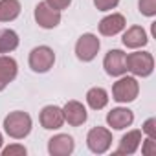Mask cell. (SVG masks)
Wrapping results in <instances>:
<instances>
[{"instance_id": "4", "label": "cell", "mask_w": 156, "mask_h": 156, "mask_svg": "<svg viewBox=\"0 0 156 156\" xmlns=\"http://www.w3.org/2000/svg\"><path fill=\"white\" fill-rule=\"evenodd\" d=\"M55 62V53L50 46H37L30 51V68L37 73H46Z\"/></svg>"}, {"instance_id": "1", "label": "cell", "mask_w": 156, "mask_h": 156, "mask_svg": "<svg viewBox=\"0 0 156 156\" xmlns=\"http://www.w3.org/2000/svg\"><path fill=\"white\" fill-rule=\"evenodd\" d=\"M4 130L8 132V136L15 138V140H22L31 132V118L28 112L22 110H15L9 112L4 119Z\"/></svg>"}, {"instance_id": "24", "label": "cell", "mask_w": 156, "mask_h": 156, "mask_svg": "<svg viewBox=\"0 0 156 156\" xmlns=\"http://www.w3.org/2000/svg\"><path fill=\"white\" fill-rule=\"evenodd\" d=\"M141 152H143L145 156L156 154V141H154L152 138H147V140L143 141V145H141Z\"/></svg>"}, {"instance_id": "11", "label": "cell", "mask_w": 156, "mask_h": 156, "mask_svg": "<svg viewBox=\"0 0 156 156\" xmlns=\"http://www.w3.org/2000/svg\"><path fill=\"white\" fill-rule=\"evenodd\" d=\"M73 147H75L73 138L68 134H57L48 141V152L51 156H68L73 152Z\"/></svg>"}, {"instance_id": "21", "label": "cell", "mask_w": 156, "mask_h": 156, "mask_svg": "<svg viewBox=\"0 0 156 156\" xmlns=\"http://www.w3.org/2000/svg\"><path fill=\"white\" fill-rule=\"evenodd\" d=\"M119 4V0H94V6L98 11H110Z\"/></svg>"}, {"instance_id": "8", "label": "cell", "mask_w": 156, "mask_h": 156, "mask_svg": "<svg viewBox=\"0 0 156 156\" xmlns=\"http://www.w3.org/2000/svg\"><path fill=\"white\" fill-rule=\"evenodd\" d=\"M35 22L44 28V30H51V28H57L59 22H61V11L53 9L51 6H48L46 2H39L35 6Z\"/></svg>"}, {"instance_id": "7", "label": "cell", "mask_w": 156, "mask_h": 156, "mask_svg": "<svg viewBox=\"0 0 156 156\" xmlns=\"http://www.w3.org/2000/svg\"><path fill=\"white\" fill-rule=\"evenodd\" d=\"M105 72L112 77H121L127 72V53L121 50H108L103 59Z\"/></svg>"}, {"instance_id": "17", "label": "cell", "mask_w": 156, "mask_h": 156, "mask_svg": "<svg viewBox=\"0 0 156 156\" xmlns=\"http://www.w3.org/2000/svg\"><path fill=\"white\" fill-rule=\"evenodd\" d=\"M87 103H88V107H90L92 110H101V108H105L107 103H108V94H107V90L101 88V87L90 88V90L87 92Z\"/></svg>"}, {"instance_id": "9", "label": "cell", "mask_w": 156, "mask_h": 156, "mask_svg": "<svg viewBox=\"0 0 156 156\" xmlns=\"http://www.w3.org/2000/svg\"><path fill=\"white\" fill-rule=\"evenodd\" d=\"M39 121L42 125V129H48V130H55V129H61L62 123H64V116H62V108L55 107V105H48L41 110L39 114Z\"/></svg>"}, {"instance_id": "26", "label": "cell", "mask_w": 156, "mask_h": 156, "mask_svg": "<svg viewBox=\"0 0 156 156\" xmlns=\"http://www.w3.org/2000/svg\"><path fill=\"white\" fill-rule=\"evenodd\" d=\"M2 141H4V140H2V134H0V149H2Z\"/></svg>"}, {"instance_id": "25", "label": "cell", "mask_w": 156, "mask_h": 156, "mask_svg": "<svg viewBox=\"0 0 156 156\" xmlns=\"http://www.w3.org/2000/svg\"><path fill=\"white\" fill-rule=\"evenodd\" d=\"M46 4L51 6L57 11H62V9H68V6L72 4V0H46Z\"/></svg>"}, {"instance_id": "5", "label": "cell", "mask_w": 156, "mask_h": 156, "mask_svg": "<svg viewBox=\"0 0 156 156\" xmlns=\"http://www.w3.org/2000/svg\"><path fill=\"white\" fill-rule=\"evenodd\" d=\"M99 46H101V42H99V39L94 33H85L75 42V55L83 62H90L98 55Z\"/></svg>"}, {"instance_id": "3", "label": "cell", "mask_w": 156, "mask_h": 156, "mask_svg": "<svg viewBox=\"0 0 156 156\" xmlns=\"http://www.w3.org/2000/svg\"><path fill=\"white\" fill-rule=\"evenodd\" d=\"M140 94V85L136 77H121L112 85V99L118 103H130L138 98Z\"/></svg>"}, {"instance_id": "15", "label": "cell", "mask_w": 156, "mask_h": 156, "mask_svg": "<svg viewBox=\"0 0 156 156\" xmlns=\"http://www.w3.org/2000/svg\"><path fill=\"white\" fill-rule=\"evenodd\" d=\"M123 44L130 50H136V48H141L149 42V37L145 33V30L141 26H130L125 33H123Z\"/></svg>"}, {"instance_id": "18", "label": "cell", "mask_w": 156, "mask_h": 156, "mask_svg": "<svg viewBox=\"0 0 156 156\" xmlns=\"http://www.w3.org/2000/svg\"><path fill=\"white\" fill-rule=\"evenodd\" d=\"M20 15L19 0H0V22H11Z\"/></svg>"}, {"instance_id": "14", "label": "cell", "mask_w": 156, "mask_h": 156, "mask_svg": "<svg viewBox=\"0 0 156 156\" xmlns=\"http://www.w3.org/2000/svg\"><path fill=\"white\" fill-rule=\"evenodd\" d=\"M17 72H19V66L13 57L0 55V92L17 77Z\"/></svg>"}, {"instance_id": "22", "label": "cell", "mask_w": 156, "mask_h": 156, "mask_svg": "<svg viewBox=\"0 0 156 156\" xmlns=\"http://www.w3.org/2000/svg\"><path fill=\"white\" fill-rule=\"evenodd\" d=\"M141 132H145V134H147V138L156 140V119H154V118H149V119L143 123Z\"/></svg>"}, {"instance_id": "16", "label": "cell", "mask_w": 156, "mask_h": 156, "mask_svg": "<svg viewBox=\"0 0 156 156\" xmlns=\"http://www.w3.org/2000/svg\"><path fill=\"white\" fill-rule=\"evenodd\" d=\"M140 143H141V130H129L121 138V141L116 149V154H134L138 151Z\"/></svg>"}, {"instance_id": "13", "label": "cell", "mask_w": 156, "mask_h": 156, "mask_svg": "<svg viewBox=\"0 0 156 156\" xmlns=\"http://www.w3.org/2000/svg\"><path fill=\"white\" fill-rule=\"evenodd\" d=\"M134 121V114L132 110L125 108V107H118V108H112L108 114H107V123L116 129V130H123L127 127H130Z\"/></svg>"}, {"instance_id": "12", "label": "cell", "mask_w": 156, "mask_h": 156, "mask_svg": "<svg viewBox=\"0 0 156 156\" xmlns=\"http://www.w3.org/2000/svg\"><path fill=\"white\" fill-rule=\"evenodd\" d=\"M125 26H127L125 17L121 13H112V15H107L105 19H101V22H99V33L105 35V37H114L119 31H123Z\"/></svg>"}, {"instance_id": "20", "label": "cell", "mask_w": 156, "mask_h": 156, "mask_svg": "<svg viewBox=\"0 0 156 156\" xmlns=\"http://www.w3.org/2000/svg\"><path fill=\"white\" fill-rule=\"evenodd\" d=\"M140 13L145 17H154L156 15V0H140L138 2Z\"/></svg>"}, {"instance_id": "2", "label": "cell", "mask_w": 156, "mask_h": 156, "mask_svg": "<svg viewBox=\"0 0 156 156\" xmlns=\"http://www.w3.org/2000/svg\"><path fill=\"white\" fill-rule=\"evenodd\" d=\"M154 70V59L149 51H134L127 55V72L136 77H149Z\"/></svg>"}, {"instance_id": "19", "label": "cell", "mask_w": 156, "mask_h": 156, "mask_svg": "<svg viewBox=\"0 0 156 156\" xmlns=\"http://www.w3.org/2000/svg\"><path fill=\"white\" fill-rule=\"evenodd\" d=\"M19 46V35L13 30H0V53H9L13 50H17Z\"/></svg>"}, {"instance_id": "10", "label": "cell", "mask_w": 156, "mask_h": 156, "mask_svg": "<svg viewBox=\"0 0 156 156\" xmlns=\"http://www.w3.org/2000/svg\"><path fill=\"white\" fill-rule=\"evenodd\" d=\"M62 116H64V121H68V125L72 127H79L87 121L88 114H87V108L83 107V103L79 101H68L64 107H62Z\"/></svg>"}, {"instance_id": "23", "label": "cell", "mask_w": 156, "mask_h": 156, "mask_svg": "<svg viewBox=\"0 0 156 156\" xmlns=\"http://www.w3.org/2000/svg\"><path fill=\"white\" fill-rule=\"evenodd\" d=\"M2 154H4V156H24V154H26V147L15 143V145L6 147V149L2 151Z\"/></svg>"}, {"instance_id": "6", "label": "cell", "mask_w": 156, "mask_h": 156, "mask_svg": "<svg viewBox=\"0 0 156 156\" xmlns=\"http://www.w3.org/2000/svg\"><path fill=\"white\" fill-rule=\"evenodd\" d=\"M87 145L92 152L103 154L112 145V132L105 127H94V129H90V132L87 136Z\"/></svg>"}]
</instances>
